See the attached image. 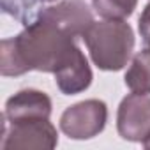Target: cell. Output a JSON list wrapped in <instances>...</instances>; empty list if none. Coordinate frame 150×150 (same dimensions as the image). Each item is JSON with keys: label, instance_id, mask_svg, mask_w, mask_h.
I'll return each instance as SVG.
<instances>
[{"label": "cell", "instance_id": "1", "mask_svg": "<svg viewBox=\"0 0 150 150\" xmlns=\"http://www.w3.org/2000/svg\"><path fill=\"white\" fill-rule=\"evenodd\" d=\"M76 39V35L39 13L16 37L2 41L0 72L2 76H21L28 71L55 72L78 46Z\"/></svg>", "mask_w": 150, "mask_h": 150}, {"label": "cell", "instance_id": "2", "mask_svg": "<svg viewBox=\"0 0 150 150\" xmlns=\"http://www.w3.org/2000/svg\"><path fill=\"white\" fill-rule=\"evenodd\" d=\"M81 39L88 48L92 62L101 71L124 69L136 42L131 25L124 20L94 21Z\"/></svg>", "mask_w": 150, "mask_h": 150}, {"label": "cell", "instance_id": "3", "mask_svg": "<svg viewBox=\"0 0 150 150\" xmlns=\"http://www.w3.org/2000/svg\"><path fill=\"white\" fill-rule=\"evenodd\" d=\"M2 150H27L42 148L53 150L58 145V132L50 118H30L7 122L2 118Z\"/></svg>", "mask_w": 150, "mask_h": 150}, {"label": "cell", "instance_id": "4", "mask_svg": "<svg viewBox=\"0 0 150 150\" xmlns=\"http://www.w3.org/2000/svg\"><path fill=\"white\" fill-rule=\"evenodd\" d=\"M108 122V106L101 99H87L69 106L60 117V129L71 139H92Z\"/></svg>", "mask_w": 150, "mask_h": 150}, {"label": "cell", "instance_id": "5", "mask_svg": "<svg viewBox=\"0 0 150 150\" xmlns=\"http://www.w3.org/2000/svg\"><path fill=\"white\" fill-rule=\"evenodd\" d=\"M117 129L122 139L143 143L150 134V96L129 94L122 99L117 113Z\"/></svg>", "mask_w": 150, "mask_h": 150}, {"label": "cell", "instance_id": "6", "mask_svg": "<svg viewBox=\"0 0 150 150\" xmlns=\"http://www.w3.org/2000/svg\"><path fill=\"white\" fill-rule=\"evenodd\" d=\"M53 74H55V83L64 96H76L85 92L94 80L88 60L78 46L69 53V57Z\"/></svg>", "mask_w": 150, "mask_h": 150}, {"label": "cell", "instance_id": "7", "mask_svg": "<svg viewBox=\"0 0 150 150\" xmlns=\"http://www.w3.org/2000/svg\"><path fill=\"white\" fill-rule=\"evenodd\" d=\"M39 13L53 20L55 23H58L62 28H65L76 37H83L88 27L96 21L92 9L81 0H62L55 6L42 7Z\"/></svg>", "mask_w": 150, "mask_h": 150}, {"label": "cell", "instance_id": "8", "mask_svg": "<svg viewBox=\"0 0 150 150\" xmlns=\"http://www.w3.org/2000/svg\"><path fill=\"white\" fill-rule=\"evenodd\" d=\"M51 99L48 94L35 88H23L6 101V110L2 118L7 122L30 120V118H50Z\"/></svg>", "mask_w": 150, "mask_h": 150}, {"label": "cell", "instance_id": "9", "mask_svg": "<svg viewBox=\"0 0 150 150\" xmlns=\"http://www.w3.org/2000/svg\"><path fill=\"white\" fill-rule=\"evenodd\" d=\"M125 85L134 94H150V50L138 51L125 72Z\"/></svg>", "mask_w": 150, "mask_h": 150}, {"label": "cell", "instance_id": "10", "mask_svg": "<svg viewBox=\"0 0 150 150\" xmlns=\"http://www.w3.org/2000/svg\"><path fill=\"white\" fill-rule=\"evenodd\" d=\"M50 2H57V0H0V6L6 14L16 18L20 23L27 27L35 20L42 6Z\"/></svg>", "mask_w": 150, "mask_h": 150}, {"label": "cell", "instance_id": "11", "mask_svg": "<svg viewBox=\"0 0 150 150\" xmlns=\"http://www.w3.org/2000/svg\"><path fill=\"white\" fill-rule=\"evenodd\" d=\"M138 6V0H92L94 11L104 20H125Z\"/></svg>", "mask_w": 150, "mask_h": 150}, {"label": "cell", "instance_id": "12", "mask_svg": "<svg viewBox=\"0 0 150 150\" xmlns=\"http://www.w3.org/2000/svg\"><path fill=\"white\" fill-rule=\"evenodd\" d=\"M138 28H139V35L143 39V44L146 50H150V2L145 6L139 21H138Z\"/></svg>", "mask_w": 150, "mask_h": 150}, {"label": "cell", "instance_id": "13", "mask_svg": "<svg viewBox=\"0 0 150 150\" xmlns=\"http://www.w3.org/2000/svg\"><path fill=\"white\" fill-rule=\"evenodd\" d=\"M141 145H143L145 148H150V134H148V136L143 139V143H141Z\"/></svg>", "mask_w": 150, "mask_h": 150}]
</instances>
